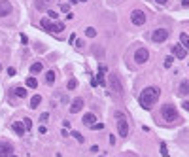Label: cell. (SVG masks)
<instances>
[{
    "label": "cell",
    "instance_id": "obj_24",
    "mask_svg": "<svg viewBox=\"0 0 189 157\" xmlns=\"http://www.w3.org/2000/svg\"><path fill=\"white\" fill-rule=\"evenodd\" d=\"M72 136H74V138H76V140H78L80 144H83V142H85V138L81 136V133H78V131H72Z\"/></svg>",
    "mask_w": 189,
    "mask_h": 157
},
{
    "label": "cell",
    "instance_id": "obj_10",
    "mask_svg": "<svg viewBox=\"0 0 189 157\" xmlns=\"http://www.w3.org/2000/svg\"><path fill=\"white\" fill-rule=\"evenodd\" d=\"M172 55H174V57H178V59H184V57L187 55V49L182 46V44H176V46L172 47Z\"/></svg>",
    "mask_w": 189,
    "mask_h": 157
},
{
    "label": "cell",
    "instance_id": "obj_28",
    "mask_svg": "<svg viewBox=\"0 0 189 157\" xmlns=\"http://www.w3.org/2000/svg\"><path fill=\"white\" fill-rule=\"evenodd\" d=\"M172 61H174V57H167V59H165V68H170V66H172Z\"/></svg>",
    "mask_w": 189,
    "mask_h": 157
},
{
    "label": "cell",
    "instance_id": "obj_22",
    "mask_svg": "<svg viewBox=\"0 0 189 157\" xmlns=\"http://www.w3.org/2000/svg\"><path fill=\"white\" fill-rule=\"evenodd\" d=\"M46 82H47V83H53V82H55V72H53V70L46 72Z\"/></svg>",
    "mask_w": 189,
    "mask_h": 157
},
{
    "label": "cell",
    "instance_id": "obj_16",
    "mask_svg": "<svg viewBox=\"0 0 189 157\" xmlns=\"http://www.w3.org/2000/svg\"><path fill=\"white\" fill-rule=\"evenodd\" d=\"M94 123H97V117H94V114H85V116H83V125L91 127V125H94Z\"/></svg>",
    "mask_w": 189,
    "mask_h": 157
},
{
    "label": "cell",
    "instance_id": "obj_32",
    "mask_svg": "<svg viewBox=\"0 0 189 157\" xmlns=\"http://www.w3.org/2000/svg\"><path fill=\"white\" fill-rule=\"evenodd\" d=\"M38 131H40V134H46V133H47V129H46V125H42V123H40V127H38Z\"/></svg>",
    "mask_w": 189,
    "mask_h": 157
},
{
    "label": "cell",
    "instance_id": "obj_19",
    "mask_svg": "<svg viewBox=\"0 0 189 157\" xmlns=\"http://www.w3.org/2000/svg\"><path fill=\"white\" fill-rule=\"evenodd\" d=\"M40 102H42V97H40V95H34V97L30 99V108H38Z\"/></svg>",
    "mask_w": 189,
    "mask_h": 157
},
{
    "label": "cell",
    "instance_id": "obj_38",
    "mask_svg": "<svg viewBox=\"0 0 189 157\" xmlns=\"http://www.w3.org/2000/svg\"><path fill=\"white\" fill-rule=\"evenodd\" d=\"M155 2H157V4H167L168 0H155Z\"/></svg>",
    "mask_w": 189,
    "mask_h": 157
},
{
    "label": "cell",
    "instance_id": "obj_34",
    "mask_svg": "<svg viewBox=\"0 0 189 157\" xmlns=\"http://www.w3.org/2000/svg\"><path fill=\"white\" fill-rule=\"evenodd\" d=\"M47 117H49V114H42L40 116V121H47Z\"/></svg>",
    "mask_w": 189,
    "mask_h": 157
},
{
    "label": "cell",
    "instance_id": "obj_3",
    "mask_svg": "<svg viewBox=\"0 0 189 157\" xmlns=\"http://www.w3.org/2000/svg\"><path fill=\"white\" fill-rule=\"evenodd\" d=\"M161 116L165 121H168V123H172V121L178 119V110L174 104H163V108H161Z\"/></svg>",
    "mask_w": 189,
    "mask_h": 157
},
{
    "label": "cell",
    "instance_id": "obj_21",
    "mask_svg": "<svg viewBox=\"0 0 189 157\" xmlns=\"http://www.w3.org/2000/svg\"><path fill=\"white\" fill-rule=\"evenodd\" d=\"M51 2H53V0H36V8H38V10H42V8H46Z\"/></svg>",
    "mask_w": 189,
    "mask_h": 157
},
{
    "label": "cell",
    "instance_id": "obj_4",
    "mask_svg": "<svg viewBox=\"0 0 189 157\" xmlns=\"http://www.w3.org/2000/svg\"><path fill=\"white\" fill-rule=\"evenodd\" d=\"M40 25H42V27H44L46 30L53 32V34H59V32H63V30H64V23H51L47 17H46V19H42Z\"/></svg>",
    "mask_w": 189,
    "mask_h": 157
},
{
    "label": "cell",
    "instance_id": "obj_5",
    "mask_svg": "<svg viewBox=\"0 0 189 157\" xmlns=\"http://www.w3.org/2000/svg\"><path fill=\"white\" fill-rule=\"evenodd\" d=\"M110 87L114 89L117 95H123V85H121V80L117 78V74H110Z\"/></svg>",
    "mask_w": 189,
    "mask_h": 157
},
{
    "label": "cell",
    "instance_id": "obj_26",
    "mask_svg": "<svg viewBox=\"0 0 189 157\" xmlns=\"http://www.w3.org/2000/svg\"><path fill=\"white\" fill-rule=\"evenodd\" d=\"M159 152H161V155H163V157H168V150H167V144H161V146H159Z\"/></svg>",
    "mask_w": 189,
    "mask_h": 157
},
{
    "label": "cell",
    "instance_id": "obj_15",
    "mask_svg": "<svg viewBox=\"0 0 189 157\" xmlns=\"http://www.w3.org/2000/svg\"><path fill=\"white\" fill-rule=\"evenodd\" d=\"M12 129L15 131V134H19V136H23V134H25V131H27L21 121H15V123H12Z\"/></svg>",
    "mask_w": 189,
    "mask_h": 157
},
{
    "label": "cell",
    "instance_id": "obj_20",
    "mask_svg": "<svg viewBox=\"0 0 189 157\" xmlns=\"http://www.w3.org/2000/svg\"><path fill=\"white\" fill-rule=\"evenodd\" d=\"M42 68H44V66H42V63H34V65L30 66V72H32V74H38V72H42Z\"/></svg>",
    "mask_w": 189,
    "mask_h": 157
},
{
    "label": "cell",
    "instance_id": "obj_35",
    "mask_svg": "<svg viewBox=\"0 0 189 157\" xmlns=\"http://www.w3.org/2000/svg\"><path fill=\"white\" fill-rule=\"evenodd\" d=\"M61 10H63V12H68V10H70V6H68V4H63Z\"/></svg>",
    "mask_w": 189,
    "mask_h": 157
},
{
    "label": "cell",
    "instance_id": "obj_2",
    "mask_svg": "<svg viewBox=\"0 0 189 157\" xmlns=\"http://www.w3.org/2000/svg\"><path fill=\"white\" fill-rule=\"evenodd\" d=\"M115 123H117V133L121 138H127L129 136V123H127V117L123 112H117L115 114Z\"/></svg>",
    "mask_w": 189,
    "mask_h": 157
},
{
    "label": "cell",
    "instance_id": "obj_41",
    "mask_svg": "<svg viewBox=\"0 0 189 157\" xmlns=\"http://www.w3.org/2000/svg\"><path fill=\"white\" fill-rule=\"evenodd\" d=\"M0 70H2V65H0Z\"/></svg>",
    "mask_w": 189,
    "mask_h": 157
},
{
    "label": "cell",
    "instance_id": "obj_1",
    "mask_svg": "<svg viewBox=\"0 0 189 157\" xmlns=\"http://www.w3.org/2000/svg\"><path fill=\"white\" fill-rule=\"evenodd\" d=\"M159 95H161V89L159 87H148V89H144L140 93V106L146 108V110H149L153 108V104H155L159 100Z\"/></svg>",
    "mask_w": 189,
    "mask_h": 157
},
{
    "label": "cell",
    "instance_id": "obj_17",
    "mask_svg": "<svg viewBox=\"0 0 189 157\" xmlns=\"http://www.w3.org/2000/svg\"><path fill=\"white\" fill-rule=\"evenodd\" d=\"M13 95H15V97L25 99V97H27V89H25V87H15V89H13Z\"/></svg>",
    "mask_w": 189,
    "mask_h": 157
},
{
    "label": "cell",
    "instance_id": "obj_36",
    "mask_svg": "<svg viewBox=\"0 0 189 157\" xmlns=\"http://www.w3.org/2000/svg\"><path fill=\"white\" fill-rule=\"evenodd\" d=\"M8 74H10V76H15V68L10 66V68H8Z\"/></svg>",
    "mask_w": 189,
    "mask_h": 157
},
{
    "label": "cell",
    "instance_id": "obj_25",
    "mask_svg": "<svg viewBox=\"0 0 189 157\" xmlns=\"http://www.w3.org/2000/svg\"><path fill=\"white\" fill-rule=\"evenodd\" d=\"M85 34H87L89 38H94V36H97V30H94L93 27H89V29H85Z\"/></svg>",
    "mask_w": 189,
    "mask_h": 157
},
{
    "label": "cell",
    "instance_id": "obj_18",
    "mask_svg": "<svg viewBox=\"0 0 189 157\" xmlns=\"http://www.w3.org/2000/svg\"><path fill=\"white\" fill-rule=\"evenodd\" d=\"M180 42H182V46H184L185 49H189V34L182 32V34H180Z\"/></svg>",
    "mask_w": 189,
    "mask_h": 157
},
{
    "label": "cell",
    "instance_id": "obj_37",
    "mask_svg": "<svg viewBox=\"0 0 189 157\" xmlns=\"http://www.w3.org/2000/svg\"><path fill=\"white\" fill-rule=\"evenodd\" d=\"M182 6H185V8H187V6H189V0H182Z\"/></svg>",
    "mask_w": 189,
    "mask_h": 157
},
{
    "label": "cell",
    "instance_id": "obj_14",
    "mask_svg": "<svg viewBox=\"0 0 189 157\" xmlns=\"http://www.w3.org/2000/svg\"><path fill=\"white\" fill-rule=\"evenodd\" d=\"M108 72V68L104 66V65H100L98 66V78H97V83H100V85H106V82H104V74Z\"/></svg>",
    "mask_w": 189,
    "mask_h": 157
},
{
    "label": "cell",
    "instance_id": "obj_12",
    "mask_svg": "<svg viewBox=\"0 0 189 157\" xmlns=\"http://www.w3.org/2000/svg\"><path fill=\"white\" fill-rule=\"evenodd\" d=\"M81 108H83V99H74L70 104V114H78Z\"/></svg>",
    "mask_w": 189,
    "mask_h": 157
},
{
    "label": "cell",
    "instance_id": "obj_9",
    "mask_svg": "<svg viewBox=\"0 0 189 157\" xmlns=\"http://www.w3.org/2000/svg\"><path fill=\"white\" fill-rule=\"evenodd\" d=\"M12 13V4L8 0H0V17H6Z\"/></svg>",
    "mask_w": 189,
    "mask_h": 157
},
{
    "label": "cell",
    "instance_id": "obj_33",
    "mask_svg": "<svg viewBox=\"0 0 189 157\" xmlns=\"http://www.w3.org/2000/svg\"><path fill=\"white\" fill-rule=\"evenodd\" d=\"M182 106H184V110L189 112V100H184V102H182Z\"/></svg>",
    "mask_w": 189,
    "mask_h": 157
},
{
    "label": "cell",
    "instance_id": "obj_13",
    "mask_svg": "<svg viewBox=\"0 0 189 157\" xmlns=\"http://www.w3.org/2000/svg\"><path fill=\"white\" fill-rule=\"evenodd\" d=\"M178 95H182V97H187V95H189V82H187V80H184L182 83H180Z\"/></svg>",
    "mask_w": 189,
    "mask_h": 157
},
{
    "label": "cell",
    "instance_id": "obj_39",
    "mask_svg": "<svg viewBox=\"0 0 189 157\" xmlns=\"http://www.w3.org/2000/svg\"><path fill=\"white\" fill-rule=\"evenodd\" d=\"M70 2H72V4H76V2H78V0H70Z\"/></svg>",
    "mask_w": 189,
    "mask_h": 157
},
{
    "label": "cell",
    "instance_id": "obj_30",
    "mask_svg": "<svg viewBox=\"0 0 189 157\" xmlns=\"http://www.w3.org/2000/svg\"><path fill=\"white\" fill-rule=\"evenodd\" d=\"M47 15H49V19H57V17H59V13H57L55 10H49V12H47Z\"/></svg>",
    "mask_w": 189,
    "mask_h": 157
},
{
    "label": "cell",
    "instance_id": "obj_40",
    "mask_svg": "<svg viewBox=\"0 0 189 157\" xmlns=\"http://www.w3.org/2000/svg\"><path fill=\"white\" fill-rule=\"evenodd\" d=\"M10 157H15V155H13V153H12V155H10Z\"/></svg>",
    "mask_w": 189,
    "mask_h": 157
},
{
    "label": "cell",
    "instance_id": "obj_31",
    "mask_svg": "<svg viewBox=\"0 0 189 157\" xmlns=\"http://www.w3.org/2000/svg\"><path fill=\"white\" fill-rule=\"evenodd\" d=\"M23 125H25V129H27V131H29V129L32 127V121H30V119L27 117V119H25V121H23Z\"/></svg>",
    "mask_w": 189,
    "mask_h": 157
},
{
    "label": "cell",
    "instance_id": "obj_7",
    "mask_svg": "<svg viewBox=\"0 0 189 157\" xmlns=\"http://www.w3.org/2000/svg\"><path fill=\"white\" fill-rule=\"evenodd\" d=\"M167 38H168V30L167 29H157V30H153V34H151V40L155 44H163Z\"/></svg>",
    "mask_w": 189,
    "mask_h": 157
},
{
    "label": "cell",
    "instance_id": "obj_23",
    "mask_svg": "<svg viewBox=\"0 0 189 157\" xmlns=\"http://www.w3.org/2000/svg\"><path fill=\"white\" fill-rule=\"evenodd\" d=\"M27 87H30V89H34V87H38L36 78H27Z\"/></svg>",
    "mask_w": 189,
    "mask_h": 157
},
{
    "label": "cell",
    "instance_id": "obj_29",
    "mask_svg": "<svg viewBox=\"0 0 189 157\" xmlns=\"http://www.w3.org/2000/svg\"><path fill=\"white\" fill-rule=\"evenodd\" d=\"M91 129L93 131H102L104 129V123H94V125H91Z\"/></svg>",
    "mask_w": 189,
    "mask_h": 157
},
{
    "label": "cell",
    "instance_id": "obj_8",
    "mask_svg": "<svg viewBox=\"0 0 189 157\" xmlns=\"http://www.w3.org/2000/svg\"><path fill=\"white\" fill-rule=\"evenodd\" d=\"M149 59V51L146 49V47H140V49H136V53H134V61L138 65H144L146 61Z\"/></svg>",
    "mask_w": 189,
    "mask_h": 157
},
{
    "label": "cell",
    "instance_id": "obj_6",
    "mask_svg": "<svg viewBox=\"0 0 189 157\" xmlns=\"http://www.w3.org/2000/svg\"><path fill=\"white\" fill-rule=\"evenodd\" d=\"M131 21H132V25H136V27H142V25L146 23V13L142 10H134L131 13Z\"/></svg>",
    "mask_w": 189,
    "mask_h": 157
},
{
    "label": "cell",
    "instance_id": "obj_27",
    "mask_svg": "<svg viewBox=\"0 0 189 157\" xmlns=\"http://www.w3.org/2000/svg\"><path fill=\"white\" fill-rule=\"evenodd\" d=\"M76 87H78V80H74V78H72V80L68 82V89H76Z\"/></svg>",
    "mask_w": 189,
    "mask_h": 157
},
{
    "label": "cell",
    "instance_id": "obj_11",
    "mask_svg": "<svg viewBox=\"0 0 189 157\" xmlns=\"http://www.w3.org/2000/svg\"><path fill=\"white\" fill-rule=\"evenodd\" d=\"M13 153V146L12 144H0V157H10Z\"/></svg>",
    "mask_w": 189,
    "mask_h": 157
}]
</instances>
